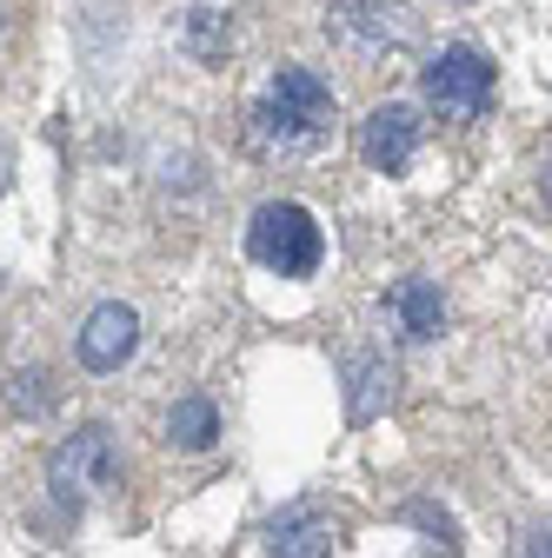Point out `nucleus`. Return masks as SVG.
I'll return each instance as SVG.
<instances>
[{
	"instance_id": "f257e3e1",
	"label": "nucleus",
	"mask_w": 552,
	"mask_h": 558,
	"mask_svg": "<svg viewBox=\"0 0 552 558\" xmlns=\"http://www.w3.org/2000/svg\"><path fill=\"white\" fill-rule=\"evenodd\" d=\"M326 120H333V87L313 74V66H280V74L266 81L260 107H253L260 140H280V147H307V140H320Z\"/></svg>"
},
{
	"instance_id": "f03ea898",
	"label": "nucleus",
	"mask_w": 552,
	"mask_h": 558,
	"mask_svg": "<svg viewBox=\"0 0 552 558\" xmlns=\"http://www.w3.org/2000/svg\"><path fill=\"white\" fill-rule=\"evenodd\" d=\"M247 253L266 272H280V279H307L320 266V253H326V233H320V220L307 214V206L266 199V206H253V220H247Z\"/></svg>"
},
{
	"instance_id": "7ed1b4c3",
	"label": "nucleus",
	"mask_w": 552,
	"mask_h": 558,
	"mask_svg": "<svg viewBox=\"0 0 552 558\" xmlns=\"http://www.w3.org/2000/svg\"><path fill=\"white\" fill-rule=\"evenodd\" d=\"M420 94H427V107H433L440 120L466 126V120H479V113L493 107L500 74H493V60L479 53V47H440V53L420 66Z\"/></svg>"
},
{
	"instance_id": "20e7f679",
	"label": "nucleus",
	"mask_w": 552,
	"mask_h": 558,
	"mask_svg": "<svg viewBox=\"0 0 552 558\" xmlns=\"http://www.w3.org/2000/svg\"><path fill=\"white\" fill-rule=\"evenodd\" d=\"M412 154H420V113H412V107L386 100V107H373L360 120V160L373 173H406Z\"/></svg>"
},
{
	"instance_id": "39448f33",
	"label": "nucleus",
	"mask_w": 552,
	"mask_h": 558,
	"mask_svg": "<svg viewBox=\"0 0 552 558\" xmlns=\"http://www.w3.org/2000/svg\"><path fill=\"white\" fill-rule=\"evenodd\" d=\"M133 345H141V319H133V306L107 300V306H94V313H87L74 353H81V366H87V373H113V366H127V360H133Z\"/></svg>"
},
{
	"instance_id": "423d86ee",
	"label": "nucleus",
	"mask_w": 552,
	"mask_h": 558,
	"mask_svg": "<svg viewBox=\"0 0 552 558\" xmlns=\"http://www.w3.org/2000/svg\"><path fill=\"white\" fill-rule=\"evenodd\" d=\"M87 478H113V452H107V433L100 426L74 433V439H67V452H53V493H60L67 512L81 506V485Z\"/></svg>"
},
{
	"instance_id": "0eeeda50",
	"label": "nucleus",
	"mask_w": 552,
	"mask_h": 558,
	"mask_svg": "<svg viewBox=\"0 0 552 558\" xmlns=\"http://www.w3.org/2000/svg\"><path fill=\"white\" fill-rule=\"evenodd\" d=\"M386 313H393V326H399L406 339H433V332L446 326V300H440L433 279H399L393 300H386Z\"/></svg>"
},
{
	"instance_id": "6e6552de",
	"label": "nucleus",
	"mask_w": 552,
	"mask_h": 558,
	"mask_svg": "<svg viewBox=\"0 0 552 558\" xmlns=\"http://www.w3.org/2000/svg\"><path fill=\"white\" fill-rule=\"evenodd\" d=\"M167 439L180 446V452H206V446H214L220 439V412H214V399H180L173 412H167Z\"/></svg>"
},
{
	"instance_id": "1a4fd4ad",
	"label": "nucleus",
	"mask_w": 552,
	"mask_h": 558,
	"mask_svg": "<svg viewBox=\"0 0 552 558\" xmlns=\"http://www.w3.org/2000/svg\"><path fill=\"white\" fill-rule=\"evenodd\" d=\"M187 47H193L200 60H227V53H233V14L193 8V14H187Z\"/></svg>"
},
{
	"instance_id": "9d476101",
	"label": "nucleus",
	"mask_w": 552,
	"mask_h": 558,
	"mask_svg": "<svg viewBox=\"0 0 552 558\" xmlns=\"http://www.w3.org/2000/svg\"><path fill=\"white\" fill-rule=\"evenodd\" d=\"M326 551V532H320V519H307V512H287L280 525H273V558H320Z\"/></svg>"
},
{
	"instance_id": "9b49d317",
	"label": "nucleus",
	"mask_w": 552,
	"mask_h": 558,
	"mask_svg": "<svg viewBox=\"0 0 552 558\" xmlns=\"http://www.w3.org/2000/svg\"><path fill=\"white\" fill-rule=\"evenodd\" d=\"M326 21H339L347 34H367V40H393V14H380V8H333Z\"/></svg>"
},
{
	"instance_id": "f8f14e48",
	"label": "nucleus",
	"mask_w": 552,
	"mask_h": 558,
	"mask_svg": "<svg viewBox=\"0 0 552 558\" xmlns=\"http://www.w3.org/2000/svg\"><path fill=\"white\" fill-rule=\"evenodd\" d=\"M14 412H21V418H40V412H47V373H40V366H27V373L14 379Z\"/></svg>"
},
{
	"instance_id": "ddd939ff",
	"label": "nucleus",
	"mask_w": 552,
	"mask_h": 558,
	"mask_svg": "<svg viewBox=\"0 0 552 558\" xmlns=\"http://www.w3.org/2000/svg\"><path fill=\"white\" fill-rule=\"evenodd\" d=\"M526 558H552V532H532L526 538Z\"/></svg>"
},
{
	"instance_id": "4468645a",
	"label": "nucleus",
	"mask_w": 552,
	"mask_h": 558,
	"mask_svg": "<svg viewBox=\"0 0 552 558\" xmlns=\"http://www.w3.org/2000/svg\"><path fill=\"white\" fill-rule=\"evenodd\" d=\"M539 193H545V206H552V160H545V173H539Z\"/></svg>"
}]
</instances>
